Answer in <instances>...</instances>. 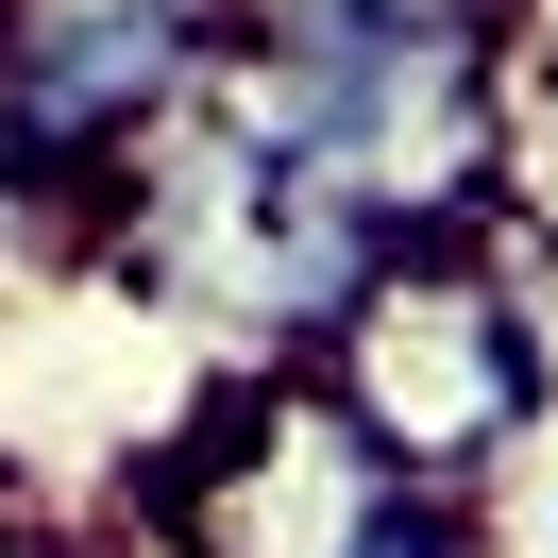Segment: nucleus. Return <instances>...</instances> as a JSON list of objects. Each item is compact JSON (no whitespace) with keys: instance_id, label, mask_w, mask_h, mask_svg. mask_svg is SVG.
I'll list each match as a JSON object with an SVG mask.
<instances>
[{"instance_id":"f257e3e1","label":"nucleus","mask_w":558,"mask_h":558,"mask_svg":"<svg viewBox=\"0 0 558 558\" xmlns=\"http://www.w3.org/2000/svg\"><path fill=\"white\" fill-rule=\"evenodd\" d=\"M102 271L238 389V373H305L355 322V288L389 271V238L322 170L254 153L238 119H170V136L119 170V204H102Z\"/></svg>"},{"instance_id":"f03ea898","label":"nucleus","mask_w":558,"mask_h":558,"mask_svg":"<svg viewBox=\"0 0 558 558\" xmlns=\"http://www.w3.org/2000/svg\"><path fill=\"white\" fill-rule=\"evenodd\" d=\"M305 373H322V407H339L407 490H457V508H474V490L524 457V423H542V305H524V271H508V220L389 254Z\"/></svg>"},{"instance_id":"7ed1b4c3","label":"nucleus","mask_w":558,"mask_h":558,"mask_svg":"<svg viewBox=\"0 0 558 558\" xmlns=\"http://www.w3.org/2000/svg\"><path fill=\"white\" fill-rule=\"evenodd\" d=\"M389 490L407 474L322 407V373H238L153 457V542L170 558H355L389 524Z\"/></svg>"},{"instance_id":"20e7f679","label":"nucleus","mask_w":558,"mask_h":558,"mask_svg":"<svg viewBox=\"0 0 558 558\" xmlns=\"http://www.w3.org/2000/svg\"><path fill=\"white\" fill-rule=\"evenodd\" d=\"M69 558H119V542H69ZM136 558H170V542H153V524H136Z\"/></svg>"}]
</instances>
